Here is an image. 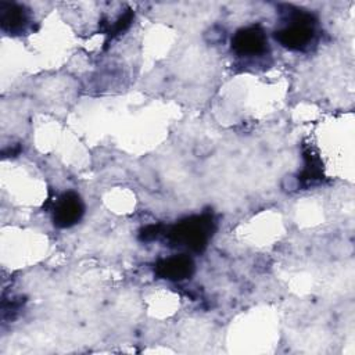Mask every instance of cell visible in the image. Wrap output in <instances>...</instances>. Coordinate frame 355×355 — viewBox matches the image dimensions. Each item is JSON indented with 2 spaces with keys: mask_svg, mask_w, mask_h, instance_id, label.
I'll use <instances>...</instances> for the list:
<instances>
[{
  "mask_svg": "<svg viewBox=\"0 0 355 355\" xmlns=\"http://www.w3.org/2000/svg\"><path fill=\"white\" fill-rule=\"evenodd\" d=\"M214 229V218L209 212H205L179 220L168 230L166 236L175 245H184L194 252H201L207 247Z\"/></svg>",
  "mask_w": 355,
  "mask_h": 355,
  "instance_id": "cell-1",
  "label": "cell"
},
{
  "mask_svg": "<svg viewBox=\"0 0 355 355\" xmlns=\"http://www.w3.org/2000/svg\"><path fill=\"white\" fill-rule=\"evenodd\" d=\"M286 14L284 26L275 32L276 40L290 50H306L316 36L315 17L311 12L293 7H288Z\"/></svg>",
  "mask_w": 355,
  "mask_h": 355,
  "instance_id": "cell-2",
  "label": "cell"
},
{
  "mask_svg": "<svg viewBox=\"0 0 355 355\" xmlns=\"http://www.w3.org/2000/svg\"><path fill=\"white\" fill-rule=\"evenodd\" d=\"M268 49V39L259 25L239 29L232 37V50L241 57L261 55Z\"/></svg>",
  "mask_w": 355,
  "mask_h": 355,
  "instance_id": "cell-3",
  "label": "cell"
},
{
  "mask_svg": "<svg viewBox=\"0 0 355 355\" xmlns=\"http://www.w3.org/2000/svg\"><path fill=\"white\" fill-rule=\"evenodd\" d=\"M85 212V204L79 194L67 191L53 204V222L58 227H71L76 225Z\"/></svg>",
  "mask_w": 355,
  "mask_h": 355,
  "instance_id": "cell-4",
  "label": "cell"
},
{
  "mask_svg": "<svg viewBox=\"0 0 355 355\" xmlns=\"http://www.w3.org/2000/svg\"><path fill=\"white\" fill-rule=\"evenodd\" d=\"M31 24L29 11L17 3L0 1V25L10 35L24 33Z\"/></svg>",
  "mask_w": 355,
  "mask_h": 355,
  "instance_id": "cell-5",
  "label": "cell"
},
{
  "mask_svg": "<svg viewBox=\"0 0 355 355\" xmlns=\"http://www.w3.org/2000/svg\"><path fill=\"white\" fill-rule=\"evenodd\" d=\"M194 272V262L186 254L173 255L169 258H164L157 262L155 273L161 279H166L171 282H180L189 279Z\"/></svg>",
  "mask_w": 355,
  "mask_h": 355,
  "instance_id": "cell-6",
  "label": "cell"
},
{
  "mask_svg": "<svg viewBox=\"0 0 355 355\" xmlns=\"http://www.w3.org/2000/svg\"><path fill=\"white\" fill-rule=\"evenodd\" d=\"M304 159H305V166H304L298 180L301 182L302 186L308 187V186H312L322 180V178H323L322 164H320L319 157L313 153V150L311 147H306L304 150Z\"/></svg>",
  "mask_w": 355,
  "mask_h": 355,
  "instance_id": "cell-7",
  "label": "cell"
},
{
  "mask_svg": "<svg viewBox=\"0 0 355 355\" xmlns=\"http://www.w3.org/2000/svg\"><path fill=\"white\" fill-rule=\"evenodd\" d=\"M159 226L158 225H150L147 227H144L140 233V239L144 240V241H150V240H154L158 234H159Z\"/></svg>",
  "mask_w": 355,
  "mask_h": 355,
  "instance_id": "cell-8",
  "label": "cell"
}]
</instances>
